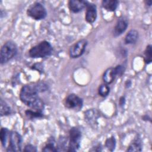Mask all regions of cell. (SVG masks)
Instances as JSON below:
<instances>
[{
    "mask_svg": "<svg viewBox=\"0 0 152 152\" xmlns=\"http://www.w3.org/2000/svg\"><path fill=\"white\" fill-rule=\"evenodd\" d=\"M85 19L89 23H94L97 18V7L94 4L88 2L86 7Z\"/></svg>",
    "mask_w": 152,
    "mask_h": 152,
    "instance_id": "obj_10",
    "label": "cell"
},
{
    "mask_svg": "<svg viewBox=\"0 0 152 152\" xmlns=\"http://www.w3.org/2000/svg\"><path fill=\"white\" fill-rule=\"evenodd\" d=\"M141 150V140L139 137H135L133 142L128 147L127 151H138Z\"/></svg>",
    "mask_w": 152,
    "mask_h": 152,
    "instance_id": "obj_15",
    "label": "cell"
},
{
    "mask_svg": "<svg viewBox=\"0 0 152 152\" xmlns=\"http://www.w3.org/2000/svg\"><path fill=\"white\" fill-rule=\"evenodd\" d=\"M27 15L36 20L45 18L47 15L46 8L39 2H34L30 5L27 10Z\"/></svg>",
    "mask_w": 152,
    "mask_h": 152,
    "instance_id": "obj_4",
    "label": "cell"
},
{
    "mask_svg": "<svg viewBox=\"0 0 152 152\" xmlns=\"http://www.w3.org/2000/svg\"><path fill=\"white\" fill-rule=\"evenodd\" d=\"M17 53V47L12 41H8L4 44L0 52V62L5 64L14 58Z\"/></svg>",
    "mask_w": 152,
    "mask_h": 152,
    "instance_id": "obj_3",
    "label": "cell"
},
{
    "mask_svg": "<svg viewBox=\"0 0 152 152\" xmlns=\"http://www.w3.org/2000/svg\"><path fill=\"white\" fill-rule=\"evenodd\" d=\"M124 71L123 66L120 65L115 68H108L104 71L103 75V80L105 83L110 84L114 81L116 75H122Z\"/></svg>",
    "mask_w": 152,
    "mask_h": 152,
    "instance_id": "obj_8",
    "label": "cell"
},
{
    "mask_svg": "<svg viewBox=\"0 0 152 152\" xmlns=\"http://www.w3.org/2000/svg\"><path fill=\"white\" fill-rule=\"evenodd\" d=\"M81 132L77 127H73L69 130V141L68 151H75L80 146Z\"/></svg>",
    "mask_w": 152,
    "mask_h": 152,
    "instance_id": "obj_6",
    "label": "cell"
},
{
    "mask_svg": "<svg viewBox=\"0 0 152 152\" xmlns=\"http://www.w3.org/2000/svg\"><path fill=\"white\" fill-rule=\"evenodd\" d=\"M24 151L34 152V151H36L37 149H36V147H35L34 145H33L31 144H28L25 147Z\"/></svg>",
    "mask_w": 152,
    "mask_h": 152,
    "instance_id": "obj_23",
    "label": "cell"
},
{
    "mask_svg": "<svg viewBox=\"0 0 152 152\" xmlns=\"http://www.w3.org/2000/svg\"><path fill=\"white\" fill-rule=\"evenodd\" d=\"M116 145V140L114 137H111L107 138L105 142V146L110 150L113 151Z\"/></svg>",
    "mask_w": 152,
    "mask_h": 152,
    "instance_id": "obj_20",
    "label": "cell"
},
{
    "mask_svg": "<svg viewBox=\"0 0 152 152\" xmlns=\"http://www.w3.org/2000/svg\"><path fill=\"white\" fill-rule=\"evenodd\" d=\"M152 61V50L151 45H149L146 47L144 51V61L146 64L151 63Z\"/></svg>",
    "mask_w": 152,
    "mask_h": 152,
    "instance_id": "obj_17",
    "label": "cell"
},
{
    "mask_svg": "<svg viewBox=\"0 0 152 152\" xmlns=\"http://www.w3.org/2000/svg\"><path fill=\"white\" fill-rule=\"evenodd\" d=\"M10 131L6 128H2L0 132V138L2 145L6 147L7 145Z\"/></svg>",
    "mask_w": 152,
    "mask_h": 152,
    "instance_id": "obj_16",
    "label": "cell"
},
{
    "mask_svg": "<svg viewBox=\"0 0 152 152\" xmlns=\"http://www.w3.org/2000/svg\"><path fill=\"white\" fill-rule=\"evenodd\" d=\"M11 113V109L10 106L2 100H1V115L5 116Z\"/></svg>",
    "mask_w": 152,
    "mask_h": 152,
    "instance_id": "obj_18",
    "label": "cell"
},
{
    "mask_svg": "<svg viewBox=\"0 0 152 152\" xmlns=\"http://www.w3.org/2000/svg\"><path fill=\"white\" fill-rule=\"evenodd\" d=\"M88 2L87 1L83 0H70L68 2V7L72 12L77 13L86 8Z\"/></svg>",
    "mask_w": 152,
    "mask_h": 152,
    "instance_id": "obj_11",
    "label": "cell"
},
{
    "mask_svg": "<svg viewBox=\"0 0 152 152\" xmlns=\"http://www.w3.org/2000/svg\"><path fill=\"white\" fill-rule=\"evenodd\" d=\"M64 104L68 109L79 110L83 107V100L76 94H70L65 99Z\"/></svg>",
    "mask_w": 152,
    "mask_h": 152,
    "instance_id": "obj_9",
    "label": "cell"
},
{
    "mask_svg": "<svg viewBox=\"0 0 152 152\" xmlns=\"http://www.w3.org/2000/svg\"><path fill=\"white\" fill-rule=\"evenodd\" d=\"M47 88V85L43 83L26 85L21 89L20 99L28 107L34 110L42 112L44 108V103L38 94L46 91Z\"/></svg>",
    "mask_w": 152,
    "mask_h": 152,
    "instance_id": "obj_1",
    "label": "cell"
},
{
    "mask_svg": "<svg viewBox=\"0 0 152 152\" xmlns=\"http://www.w3.org/2000/svg\"><path fill=\"white\" fill-rule=\"evenodd\" d=\"M145 3H146V4H147L148 6H151V0H149V1H145Z\"/></svg>",
    "mask_w": 152,
    "mask_h": 152,
    "instance_id": "obj_24",
    "label": "cell"
},
{
    "mask_svg": "<svg viewBox=\"0 0 152 152\" xmlns=\"http://www.w3.org/2000/svg\"><path fill=\"white\" fill-rule=\"evenodd\" d=\"M43 151H57L58 150L54 145V140L52 141V139L50 140L49 142H48L44 148L42 149Z\"/></svg>",
    "mask_w": 152,
    "mask_h": 152,
    "instance_id": "obj_22",
    "label": "cell"
},
{
    "mask_svg": "<svg viewBox=\"0 0 152 152\" xmlns=\"http://www.w3.org/2000/svg\"><path fill=\"white\" fill-rule=\"evenodd\" d=\"M88 42L86 39H81L71 46L69 54L71 58H76L81 56L84 52Z\"/></svg>",
    "mask_w": 152,
    "mask_h": 152,
    "instance_id": "obj_7",
    "label": "cell"
},
{
    "mask_svg": "<svg viewBox=\"0 0 152 152\" xmlns=\"http://www.w3.org/2000/svg\"><path fill=\"white\" fill-rule=\"evenodd\" d=\"M128 26V20L125 17H122L118 19L114 27L113 35L118 36L122 34L126 30Z\"/></svg>",
    "mask_w": 152,
    "mask_h": 152,
    "instance_id": "obj_12",
    "label": "cell"
},
{
    "mask_svg": "<svg viewBox=\"0 0 152 152\" xmlns=\"http://www.w3.org/2000/svg\"><path fill=\"white\" fill-rule=\"evenodd\" d=\"M26 115L28 118L31 119L43 117L42 112L41 111H37V110L33 111L31 110H27L26 111Z\"/></svg>",
    "mask_w": 152,
    "mask_h": 152,
    "instance_id": "obj_19",
    "label": "cell"
},
{
    "mask_svg": "<svg viewBox=\"0 0 152 152\" xmlns=\"http://www.w3.org/2000/svg\"><path fill=\"white\" fill-rule=\"evenodd\" d=\"M119 2L116 0H103L102 7L109 11H114L117 8Z\"/></svg>",
    "mask_w": 152,
    "mask_h": 152,
    "instance_id": "obj_14",
    "label": "cell"
},
{
    "mask_svg": "<svg viewBox=\"0 0 152 152\" xmlns=\"http://www.w3.org/2000/svg\"><path fill=\"white\" fill-rule=\"evenodd\" d=\"M138 38V32L136 30H131L125 36V43L126 44H134Z\"/></svg>",
    "mask_w": 152,
    "mask_h": 152,
    "instance_id": "obj_13",
    "label": "cell"
},
{
    "mask_svg": "<svg viewBox=\"0 0 152 152\" xmlns=\"http://www.w3.org/2000/svg\"><path fill=\"white\" fill-rule=\"evenodd\" d=\"M22 138L16 131H10L8 143L7 151H20L21 150Z\"/></svg>",
    "mask_w": 152,
    "mask_h": 152,
    "instance_id": "obj_5",
    "label": "cell"
},
{
    "mask_svg": "<svg viewBox=\"0 0 152 152\" xmlns=\"http://www.w3.org/2000/svg\"><path fill=\"white\" fill-rule=\"evenodd\" d=\"M52 45L48 41H42L32 47L28 51L29 56L33 58H42L50 56L52 53Z\"/></svg>",
    "mask_w": 152,
    "mask_h": 152,
    "instance_id": "obj_2",
    "label": "cell"
},
{
    "mask_svg": "<svg viewBox=\"0 0 152 152\" xmlns=\"http://www.w3.org/2000/svg\"><path fill=\"white\" fill-rule=\"evenodd\" d=\"M99 94L102 97H106L110 91L109 87L106 84H102L99 88Z\"/></svg>",
    "mask_w": 152,
    "mask_h": 152,
    "instance_id": "obj_21",
    "label": "cell"
}]
</instances>
